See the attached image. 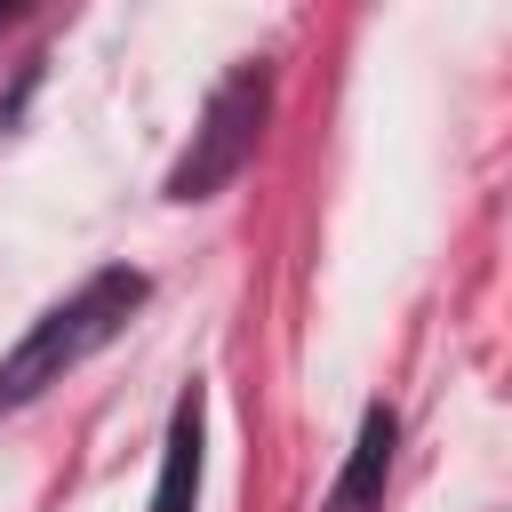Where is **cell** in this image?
Wrapping results in <instances>:
<instances>
[{
	"label": "cell",
	"mask_w": 512,
	"mask_h": 512,
	"mask_svg": "<svg viewBox=\"0 0 512 512\" xmlns=\"http://www.w3.org/2000/svg\"><path fill=\"white\" fill-rule=\"evenodd\" d=\"M136 304H144V272H96L72 304H56L48 320H32V336L0 360V408H24L32 392L64 384V368H80L88 352H104L128 328Z\"/></svg>",
	"instance_id": "1"
},
{
	"label": "cell",
	"mask_w": 512,
	"mask_h": 512,
	"mask_svg": "<svg viewBox=\"0 0 512 512\" xmlns=\"http://www.w3.org/2000/svg\"><path fill=\"white\" fill-rule=\"evenodd\" d=\"M264 104H272V72H264V64H240V72L208 96L184 160L168 168V200H208V192H224V184L248 168L256 136H264Z\"/></svg>",
	"instance_id": "2"
},
{
	"label": "cell",
	"mask_w": 512,
	"mask_h": 512,
	"mask_svg": "<svg viewBox=\"0 0 512 512\" xmlns=\"http://www.w3.org/2000/svg\"><path fill=\"white\" fill-rule=\"evenodd\" d=\"M384 472H392V408H368L360 440H352V456H344V472H336L320 512H376L384 504Z\"/></svg>",
	"instance_id": "3"
},
{
	"label": "cell",
	"mask_w": 512,
	"mask_h": 512,
	"mask_svg": "<svg viewBox=\"0 0 512 512\" xmlns=\"http://www.w3.org/2000/svg\"><path fill=\"white\" fill-rule=\"evenodd\" d=\"M200 496V384L176 400L168 416V440H160V488H152V512H192Z\"/></svg>",
	"instance_id": "4"
}]
</instances>
